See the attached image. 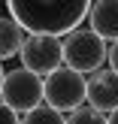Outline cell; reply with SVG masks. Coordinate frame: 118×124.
Wrapping results in <instances>:
<instances>
[{"label": "cell", "mask_w": 118, "mask_h": 124, "mask_svg": "<svg viewBox=\"0 0 118 124\" xmlns=\"http://www.w3.org/2000/svg\"><path fill=\"white\" fill-rule=\"evenodd\" d=\"M3 79H6V73H3V64H0V88H3Z\"/></svg>", "instance_id": "14"}, {"label": "cell", "mask_w": 118, "mask_h": 124, "mask_svg": "<svg viewBox=\"0 0 118 124\" xmlns=\"http://www.w3.org/2000/svg\"><path fill=\"white\" fill-rule=\"evenodd\" d=\"M88 106L100 109L103 115L118 109V73L97 70L88 76Z\"/></svg>", "instance_id": "6"}, {"label": "cell", "mask_w": 118, "mask_h": 124, "mask_svg": "<svg viewBox=\"0 0 118 124\" xmlns=\"http://www.w3.org/2000/svg\"><path fill=\"white\" fill-rule=\"evenodd\" d=\"M67 124H109V118L94 106H79L67 115Z\"/></svg>", "instance_id": "10"}, {"label": "cell", "mask_w": 118, "mask_h": 124, "mask_svg": "<svg viewBox=\"0 0 118 124\" xmlns=\"http://www.w3.org/2000/svg\"><path fill=\"white\" fill-rule=\"evenodd\" d=\"M106 64H109V70H112V73H118V39L109 42V61H106Z\"/></svg>", "instance_id": "12"}, {"label": "cell", "mask_w": 118, "mask_h": 124, "mask_svg": "<svg viewBox=\"0 0 118 124\" xmlns=\"http://www.w3.org/2000/svg\"><path fill=\"white\" fill-rule=\"evenodd\" d=\"M42 100L58 112H73L88 100V79L70 67H61L42 79Z\"/></svg>", "instance_id": "3"}, {"label": "cell", "mask_w": 118, "mask_h": 124, "mask_svg": "<svg viewBox=\"0 0 118 124\" xmlns=\"http://www.w3.org/2000/svg\"><path fill=\"white\" fill-rule=\"evenodd\" d=\"M0 100H3L9 109L27 115L30 109H36V106L46 103L42 100V76L24 70V67L9 70L6 79H3V88H0Z\"/></svg>", "instance_id": "5"}, {"label": "cell", "mask_w": 118, "mask_h": 124, "mask_svg": "<svg viewBox=\"0 0 118 124\" xmlns=\"http://www.w3.org/2000/svg\"><path fill=\"white\" fill-rule=\"evenodd\" d=\"M0 124H21L18 112H15V109H9L3 100H0Z\"/></svg>", "instance_id": "11"}, {"label": "cell", "mask_w": 118, "mask_h": 124, "mask_svg": "<svg viewBox=\"0 0 118 124\" xmlns=\"http://www.w3.org/2000/svg\"><path fill=\"white\" fill-rule=\"evenodd\" d=\"M18 58H21L24 70L46 79L55 70L64 67V39L61 36H48V33H27Z\"/></svg>", "instance_id": "4"}, {"label": "cell", "mask_w": 118, "mask_h": 124, "mask_svg": "<svg viewBox=\"0 0 118 124\" xmlns=\"http://www.w3.org/2000/svg\"><path fill=\"white\" fill-rule=\"evenodd\" d=\"M109 61V42L97 36L91 27H76L64 36V67L76 73H97Z\"/></svg>", "instance_id": "2"}, {"label": "cell", "mask_w": 118, "mask_h": 124, "mask_svg": "<svg viewBox=\"0 0 118 124\" xmlns=\"http://www.w3.org/2000/svg\"><path fill=\"white\" fill-rule=\"evenodd\" d=\"M88 24L106 42L118 39V0H94L88 12Z\"/></svg>", "instance_id": "7"}, {"label": "cell", "mask_w": 118, "mask_h": 124, "mask_svg": "<svg viewBox=\"0 0 118 124\" xmlns=\"http://www.w3.org/2000/svg\"><path fill=\"white\" fill-rule=\"evenodd\" d=\"M106 118H109V124H118V109H115V112H109Z\"/></svg>", "instance_id": "13"}, {"label": "cell", "mask_w": 118, "mask_h": 124, "mask_svg": "<svg viewBox=\"0 0 118 124\" xmlns=\"http://www.w3.org/2000/svg\"><path fill=\"white\" fill-rule=\"evenodd\" d=\"M94 0H6L9 15L27 33L67 36L88 18Z\"/></svg>", "instance_id": "1"}, {"label": "cell", "mask_w": 118, "mask_h": 124, "mask_svg": "<svg viewBox=\"0 0 118 124\" xmlns=\"http://www.w3.org/2000/svg\"><path fill=\"white\" fill-rule=\"evenodd\" d=\"M21 124H67V118H64V112H58V109H52L48 103H42V106L30 109L21 118Z\"/></svg>", "instance_id": "9"}, {"label": "cell", "mask_w": 118, "mask_h": 124, "mask_svg": "<svg viewBox=\"0 0 118 124\" xmlns=\"http://www.w3.org/2000/svg\"><path fill=\"white\" fill-rule=\"evenodd\" d=\"M24 27L12 15H0V61H9L21 52L24 46Z\"/></svg>", "instance_id": "8"}]
</instances>
